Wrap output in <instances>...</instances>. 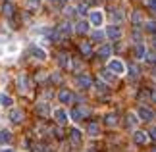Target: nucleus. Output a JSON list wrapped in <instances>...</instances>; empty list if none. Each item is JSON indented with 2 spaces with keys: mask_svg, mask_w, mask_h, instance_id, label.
I'll list each match as a JSON object with an SVG mask.
<instances>
[{
  "mask_svg": "<svg viewBox=\"0 0 156 152\" xmlns=\"http://www.w3.org/2000/svg\"><path fill=\"white\" fill-rule=\"evenodd\" d=\"M108 69L112 71V73H116V75H123L125 71H127V65H125L122 60H110V62H108Z\"/></svg>",
  "mask_w": 156,
  "mask_h": 152,
  "instance_id": "obj_1",
  "label": "nucleus"
},
{
  "mask_svg": "<svg viewBox=\"0 0 156 152\" xmlns=\"http://www.w3.org/2000/svg\"><path fill=\"white\" fill-rule=\"evenodd\" d=\"M137 115H139L141 121H152L154 119V112L151 110V108H147V106H139V108H137Z\"/></svg>",
  "mask_w": 156,
  "mask_h": 152,
  "instance_id": "obj_2",
  "label": "nucleus"
},
{
  "mask_svg": "<svg viewBox=\"0 0 156 152\" xmlns=\"http://www.w3.org/2000/svg\"><path fill=\"white\" fill-rule=\"evenodd\" d=\"M75 83H77V87L79 89H91L93 87V79L89 77V75H85V73H79L75 77Z\"/></svg>",
  "mask_w": 156,
  "mask_h": 152,
  "instance_id": "obj_3",
  "label": "nucleus"
},
{
  "mask_svg": "<svg viewBox=\"0 0 156 152\" xmlns=\"http://www.w3.org/2000/svg\"><path fill=\"white\" fill-rule=\"evenodd\" d=\"M91 14V25L93 27H100L104 23V14L100 10H93V12H89Z\"/></svg>",
  "mask_w": 156,
  "mask_h": 152,
  "instance_id": "obj_4",
  "label": "nucleus"
},
{
  "mask_svg": "<svg viewBox=\"0 0 156 152\" xmlns=\"http://www.w3.org/2000/svg\"><path fill=\"white\" fill-rule=\"evenodd\" d=\"M122 27L119 25H110V27H106V37H110V39H122Z\"/></svg>",
  "mask_w": 156,
  "mask_h": 152,
  "instance_id": "obj_5",
  "label": "nucleus"
},
{
  "mask_svg": "<svg viewBox=\"0 0 156 152\" xmlns=\"http://www.w3.org/2000/svg\"><path fill=\"white\" fill-rule=\"evenodd\" d=\"M85 115H89L87 108H73V110H71V119L73 121H81Z\"/></svg>",
  "mask_w": 156,
  "mask_h": 152,
  "instance_id": "obj_6",
  "label": "nucleus"
},
{
  "mask_svg": "<svg viewBox=\"0 0 156 152\" xmlns=\"http://www.w3.org/2000/svg\"><path fill=\"white\" fill-rule=\"evenodd\" d=\"M58 100L62 102V104H69V102L73 100V94H71L68 89H62V90L58 93Z\"/></svg>",
  "mask_w": 156,
  "mask_h": 152,
  "instance_id": "obj_7",
  "label": "nucleus"
},
{
  "mask_svg": "<svg viewBox=\"0 0 156 152\" xmlns=\"http://www.w3.org/2000/svg\"><path fill=\"white\" fill-rule=\"evenodd\" d=\"M54 119H56L60 125L68 123V112H66V110H62V108H58V110H54Z\"/></svg>",
  "mask_w": 156,
  "mask_h": 152,
  "instance_id": "obj_8",
  "label": "nucleus"
},
{
  "mask_svg": "<svg viewBox=\"0 0 156 152\" xmlns=\"http://www.w3.org/2000/svg\"><path fill=\"white\" fill-rule=\"evenodd\" d=\"M133 141L137 143V144H145L147 141H148V133H145V131H133Z\"/></svg>",
  "mask_w": 156,
  "mask_h": 152,
  "instance_id": "obj_9",
  "label": "nucleus"
},
{
  "mask_svg": "<svg viewBox=\"0 0 156 152\" xmlns=\"http://www.w3.org/2000/svg\"><path fill=\"white\" fill-rule=\"evenodd\" d=\"M29 52H31V56L37 58V60H46V52L43 50V48H39V46H31Z\"/></svg>",
  "mask_w": 156,
  "mask_h": 152,
  "instance_id": "obj_10",
  "label": "nucleus"
},
{
  "mask_svg": "<svg viewBox=\"0 0 156 152\" xmlns=\"http://www.w3.org/2000/svg\"><path fill=\"white\" fill-rule=\"evenodd\" d=\"M10 121H12V123H21V121H23V112L17 110V108L12 110L10 112Z\"/></svg>",
  "mask_w": 156,
  "mask_h": 152,
  "instance_id": "obj_11",
  "label": "nucleus"
},
{
  "mask_svg": "<svg viewBox=\"0 0 156 152\" xmlns=\"http://www.w3.org/2000/svg\"><path fill=\"white\" fill-rule=\"evenodd\" d=\"M110 54H112V46H110V44H102V46L98 48L97 56H98V58H110Z\"/></svg>",
  "mask_w": 156,
  "mask_h": 152,
  "instance_id": "obj_12",
  "label": "nucleus"
},
{
  "mask_svg": "<svg viewBox=\"0 0 156 152\" xmlns=\"http://www.w3.org/2000/svg\"><path fill=\"white\" fill-rule=\"evenodd\" d=\"M135 58L137 60H145L147 58V48H145V44H141V42L135 46Z\"/></svg>",
  "mask_w": 156,
  "mask_h": 152,
  "instance_id": "obj_13",
  "label": "nucleus"
},
{
  "mask_svg": "<svg viewBox=\"0 0 156 152\" xmlns=\"http://www.w3.org/2000/svg\"><path fill=\"white\" fill-rule=\"evenodd\" d=\"M87 31H89V21L81 19V21H77V23H75V33L83 35V33H87Z\"/></svg>",
  "mask_w": 156,
  "mask_h": 152,
  "instance_id": "obj_14",
  "label": "nucleus"
},
{
  "mask_svg": "<svg viewBox=\"0 0 156 152\" xmlns=\"http://www.w3.org/2000/svg\"><path fill=\"white\" fill-rule=\"evenodd\" d=\"M100 79H102V81H106V83H114L116 81V73H112L110 69H104V71H100Z\"/></svg>",
  "mask_w": 156,
  "mask_h": 152,
  "instance_id": "obj_15",
  "label": "nucleus"
},
{
  "mask_svg": "<svg viewBox=\"0 0 156 152\" xmlns=\"http://www.w3.org/2000/svg\"><path fill=\"white\" fill-rule=\"evenodd\" d=\"M14 4H12L10 2V0H6V2L2 4V12H4V16H8V17H12V16H14Z\"/></svg>",
  "mask_w": 156,
  "mask_h": 152,
  "instance_id": "obj_16",
  "label": "nucleus"
},
{
  "mask_svg": "<svg viewBox=\"0 0 156 152\" xmlns=\"http://www.w3.org/2000/svg\"><path fill=\"white\" fill-rule=\"evenodd\" d=\"M58 64L62 65V68H69V56L66 52H60L58 54Z\"/></svg>",
  "mask_w": 156,
  "mask_h": 152,
  "instance_id": "obj_17",
  "label": "nucleus"
},
{
  "mask_svg": "<svg viewBox=\"0 0 156 152\" xmlns=\"http://www.w3.org/2000/svg\"><path fill=\"white\" fill-rule=\"evenodd\" d=\"M104 123H106L108 127H116V125H118V115H116V114H108L106 118H104Z\"/></svg>",
  "mask_w": 156,
  "mask_h": 152,
  "instance_id": "obj_18",
  "label": "nucleus"
},
{
  "mask_svg": "<svg viewBox=\"0 0 156 152\" xmlns=\"http://www.w3.org/2000/svg\"><path fill=\"white\" fill-rule=\"evenodd\" d=\"M12 141V133L8 129H2L0 131V144H8Z\"/></svg>",
  "mask_w": 156,
  "mask_h": 152,
  "instance_id": "obj_19",
  "label": "nucleus"
},
{
  "mask_svg": "<svg viewBox=\"0 0 156 152\" xmlns=\"http://www.w3.org/2000/svg\"><path fill=\"white\" fill-rule=\"evenodd\" d=\"M87 133H89L91 137H98V135H100V127H98V123H89Z\"/></svg>",
  "mask_w": 156,
  "mask_h": 152,
  "instance_id": "obj_20",
  "label": "nucleus"
},
{
  "mask_svg": "<svg viewBox=\"0 0 156 152\" xmlns=\"http://www.w3.org/2000/svg\"><path fill=\"white\" fill-rule=\"evenodd\" d=\"M69 139H71V143H73V144H79L81 143V131L79 129H71L69 131Z\"/></svg>",
  "mask_w": 156,
  "mask_h": 152,
  "instance_id": "obj_21",
  "label": "nucleus"
},
{
  "mask_svg": "<svg viewBox=\"0 0 156 152\" xmlns=\"http://www.w3.org/2000/svg\"><path fill=\"white\" fill-rule=\"evenodd\" d=\"M79 50H81V54H83V56H91V54H93L91 42H81V44H79Z\"/></svg>",
  "mask_w": 156,
  "mask_h": 152,
  "instance_id": "obj_22",
  "label": "nucleus"
},
{
  "mask_svg": "<svg viewBox=\"0 0 156 152\" xmlns=\"http://www.w3.org/2000/svg\"><path fill=\"white\" fill-rule=\"evenodd\" d=\"M48 112H50V108H48V104H46V102H41V104H37V114H39V115H48Z\"/></svg>",
  "mask_w": 156,
  "mask_h": 152,
  "instance_id": "obj_23",
  "label": "nucleus"
},
{
  "mask_svg": "<svg viewBox=\"0 0 156 152\" xmlns=\"http://www.w3.org/2000/svg\"><path fill=\"white\" fill-rule=\"evenodd\" d=\"M137 121H139V115H137L135 112H129L127 114V127H135Z\"/></svg>",
  "mask_w": 156,
  "mask_h": 152,
  "instance_id": "obj_24",
  "label": "nucleus"
},
{
  "mask_svg": "<svg viewBox=\"0 0 156 152\" xmlns=\"http://www.w3.org/2000/svg\"><path fill=\"white\" fill-rule=\"evenodd\" d=\"M27 75H20L17 77V87H20V90H27Z\"/></svg>",
  "mask_w": 156,
  "mask_h": 152,
  "instance_id": "obj_25",
  "label": "nucleus"
},
{
  "mask_svg": "<svg viewBox=\"0 0 156 152\" xmlns=\"http://www.w3.org/2000/svg\"><path fill=\"white\" fill-rule=\"evenodd\" d=\"M0 104H2L4 108L6 106H12V104H14V100H12V96H8V94H0Z\"/></svg>",
  "mask_w": 156,
  "mask_h": 152,
  "instance_id": "obj_26",
  "label": "nucleus"
},
{
  "mask_svg": "<svg viewBox=\"0 0 156 152\" xmlns=\"http://www.w3.org/2000/svg\"><path fill=\"white\" fill-rule=\"evenodd\" d=\"M41 0H25V8L27 10H39Z\"/></svg>",
  "mask_w": 156,
  "mask_h": 152,
  "instance_id": "obj_27",
  "label": "nucleus"
},
{
  "mask_svg": "<svg viewBox=\"0 0 156 152\" xmlns=\"http://www.w3.org/2000/svg\"><path fill=\"white\" fill-rule=\"evenodd\" d=\"M145 31L147 33H152V35H156V21H145Z\"/></svg>",
  "mask_w": 156,
  "mask_h": 152,
  "instance_id": "obj_28",
  "label": "nucleus"
},
{
  "mask_svg": "<svg viewBox=\"0 0 156 152\" xmlns=\"http://www.w3.org/2000/svg\"><path fill=\"white\" fill-rule=\"evenodd\" d=\"M110 17H112L114 21H122L123 19V12L122 10H112L110 12Z\"/></svg>",
  "mask_w": 156,
  "mask_h": 152,
  "instance_id": "obj_29",
  "label": "nucleus"
},
{
  "mask_svg": "<svg viewBox=\"0 0 156 152\" xmlns=\"http://www.w3.org/2000/svg\"><path fill=\"white\" fill-rule=\"evenodd\" d=\"M58 31H60V33H64V35H69V33H71V25H69V23H62Z\"/></svg>",
  "mask_w": 156,
  "mask_h": 152,
  "instance_id": "obj_30",
  "label": "nucleus"
},
{
  "mask_svg": "<svg viewBox=\"0 0 156 152\" xmlns=\"http://www.w3.org/2000/svg\"><path fill=\"white\" fill-rule=\"evenodd\" d=\"M91 37H93V41H102V39L106 37V33H104V31H94Z\"/></svg>",
  "mask_w": 156,
  "mask_h": 152,
  "instance_id": "obj_31",
  "label": "nucleus"
},
{
  "mask_svg": "<svg viewBox=\"0 0 156 152\" xmlns=\"http://www.w3.org/2000/svg\"><path fill=\"white\" fill-rule=\"evenodd\" d=\"M87 10H89V6H87V4H79V6H77V14H81V16H85V14H87Z\"/></svg>",
  "mask_w": 156,
  "mask_h": 152,
  "instance_id": "obj_32",
  "label": "nucleus"
},
{
  "mask_svg": "<svg viewBox=\"0 0 156 152\" xmlns=\"http://www.w3.org/2000/svg\"><path fill=\"white\" fill-rule=\"evenodd\" d=\"M129 75L131 77H139V68H137V65H129Z\"/></svg>",
  "mask_w": 156,
  "mask_h": 152,
  "instance_id": "obj_33",
  "label": "nucleus"
},
{
  "mask_svg": "<svg viewBox=\"0 0 156 152\" xmlns=\"http://www.w3.org/2000/svg\"><path fill=\"white\" fill-rule=\"evenodd\" d=\"M131 19H133V23L137 25V23H141V21H143V17H141V14H139V12H135V14L131 16Z\"/></svg>",
  "mask_w": 156,
  "mask_h": 152,
  "instance_id": "obj_34",
  "label": "nucleus"
},
{
  "mask_svg": "<svg viewBox=\"0 0 156 152\" xmlns=\"http://www.w3.org/2000/svg\"><path fill=\"white\" fill-rule=\"evenodd\" d=\"M145 4H147L148 8H151L154 14H156V0H145Z\"/></svg>",
  "mask_w": 156,
  "mask_h": 152,
  "instance_id": "obj_35",
  "label": "nucleus"
},
{
  "mask_svg": "<svg viewBox=\"0 0 156 152\" xmlns=\"http://www.w3.org/2000/svg\"><path fill=\"white\" fill-rule=\"evenodd\" d=\"M148 139H154V141H156V127H151V131H148Z\"/></svg>",
  "mask_w": 156,
  "mask_h": 152,
  "instance_id": "obj_36",
  "label": "nucleus"
},
{
  "mask_svg": "<svg viewBox=\"0 0 156 152\" xmlns=\"http://www.w3.org/2000/svg\"><path fill=\"white\" fill-rule=\"evenodd\" d=\"M97 89H98V90H102V93H104V90H106L108 87H106V85H104L102 81H97Z\"/></svg>",
  "mask_w": 156,
  "mask_h": 152,
  "instance_id": "obj_37",
  "label": "nucleus"
},
{
  "mask_svg": "<svg viewBox=\"0 0 156 152\" xmlns=\"http://www.w3.org/2000/svg\"><path fill=\"white\" fill-rule=\"evenodd\" d=\"M0 152H14L12 148H4V150H0Z\"/></svg>",
  "mask_w": 156,
  "mask_h": 152,
  "instance_id": "obj_38",
  "label": "nucleus"
},
{
  "mask_svg": "<svg viewBox=\"0 0 156 152\" xmlns=\"http://www.w3.org/2000/svg\"><path fill=\"white\" fill-rule=\"evenodd\" d=\"M152 98H154V100H156V89H154V93H152Z\"/></svg>",
  "mask_w": 156,
  "mask_h": 152,
  "instance_id": "obj_39",
  "label": "nucleus"
},
{
  "mask_svg": "<svg viewBox=\"0 0 156 152\" xmlns=\"http://www.w3.org/2000/svg\"><path fill=\"white\" fill-rule=\"evenodd\" d=\"M154 46H156V39H154Z\"/></svg>",
  "mask_w": 156,
  "mask_h": 152,
  "instance_id": "obj_40",
  "label": "nucleus"
},
{
  "mask_svg": "<svg viewBox=\"0 0 156 152\" xmlns=\"http://www.w3.org/2000/svg\"><path fill=\"white\" fill-rule=\"evenodd\" d=\"M152 152H156V148H154V150H152Z\"/></svg>",
  "mask_w": 156,
  "mask_h": 152,
  "instance_id": "obj_41",
  "label": "nucleus"
}]
</instances>
